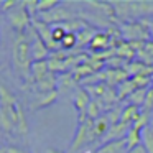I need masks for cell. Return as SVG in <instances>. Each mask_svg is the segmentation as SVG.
Listing matches in <instances>:
<instances>
[{
  "label": "cell",
  "instance_id": "1",
  "mask_svg": "<svg viewBox=\"0 0 153 153\" xmlns=\"http://www.w3.org/2000/svg\"><path fill=\"white\" fill-rule=\"evenodd\" d=\"M0 128L4 133L28 135V122L23 107L5 82L0 84Z\"/></svg>",
  "mask_w": 153,
  "mask_h": 153
},
{
  "label": "cell",
  "instance_id": "2",
  "mask_svg": "<svg viewBox=\"0 0 153 153\" xmlns=\"http://www.w3.org/2000/svg\"><path fill=\"white\" fill-rule=\"evenodd\" d=\"M12 66L15 73L27 81V84L31 82V50H30V38L27 33L17 35L12 45Z\"/></svg>",
  "mask_w": 153,
  "mask_h": 153
},
{
  "label": "cell",
  "instance_id": "3",
  "mask_svg": "<svg viewBox=\"0 0 153 153\" xmlns=\"http://www.w3.org/2000/svg\"><path fill=\"white\" fill-rule=\"evenodd\" d=\"M94 140H96V135H94V120L89 119V117H79L77 130L74 133L73 142H71L69 153L79 152V150H82L89 143H92Z\"/></svg>",
  "mask_w": 153,
  "mask_h": 153
},
{
  "label": "cell",
  "instance_id": "4",
  "mask_svg": "<svg viewBox=\"0 0 153 153\" xmlns=\"http://www.w3.org/2000/svg\"><path fill=\"white\" fill-rule=\"evenodd\" d=\"M112 7L119 18L153 13V4H148V2H112Z\"/></svg>",
  "mask_w": 153,
  "mask_h": 153
},
{
  "label": "cell",
  "instance_id": "5",
  "mask_svg": "<svg viewBox=\"0 0 153 153\" xmlns=\"http://www.w3.org/2000/svg\"><path fill=\"white\" fill-rule=\"evenodd\" d=\"M7 18H8V22H10L12 28L17 31V35L27 33V30L31 27V23H33L30 12L23 7V4H22V2H18L17 7H15L13 10L8 12Z\"/></svg>",
  "mask_w": 153,
  "mask_h": 153
},
{
  "label": "cell",
  "instance_id": "6",
  "mask_svg": "<svg viewBox=\"0 0 153 153\" xmlns=\"http://www.w3.org/2000/svg\"><path fill=\"white\" fill-rule=\"evenodd\" d=\"M122 35L125 40L128 41H138V43H145V41L152 40L150 38V31L146 27V22H132V23H125L122 27Z\"/></svg>",
  "mask_w": 153,
  "mask_h": 153
},
{
  "label": "cell",
  "instance_id": "7",
  "mask_svg": "<svg viewBox=\"0 0 153 153\" xmlns=\"http://www.w3.org/2000/svg\"><path fill=\"white\" fill-rule=\"evenodd\" d=\"M38 20L45 22L48 25H61L64 22H71L74 20V15L69 8H66L64 5H58L56 8H53L51 12L46 13H40L38 15Z\"/></svg>",
  "mask_w": 153,
  "mask_h": 153
},
{
  "label": "cell",
  "instance_id": "8",
  "mask_svg": "<svg viewBox=\"0 0 153 153\" xmlns=\"http://www.w3.org/2000/svg\"><path fill=\"white\" fill-rule=\"evenodd\" d=\"M33 28H35V31L38 33V36L43 40V43L48 46V50H59L61 48V45L59 43H56L54 41V36H53V27L51 25H48V23H45V22H41V20H33Z\"/></svg>",
  "mask_w": 153,
  "mask_h": 153
},
{
  "label": "cell",
  "instance_id": "9",
  "mask_svg": "<svg viewBox=\"0 0 153 153\" xmlns=\"http://www.w3.org/2000/svg\"><path fill=\"white\" fill-rule=\"evenodd\" d=\"M73 102H74V107L77 109V112H79V117H87V109H89L91 102H92L91 94L86 89H82V87H76L74 96H73Z\"/></svg>",
  "mask_w": 153,
  "mask_h": 153
},
{
  "label": "cell",
  "instance_id": "10",
  "mask_svg": "<svg viewBox=\"0 0 153 153\" xmlns=\"http://www.w3.org/2000/svg\"><path fill=\"white\" fill-rule=\"evenodd\" d=\"M130 128H132V125H130V123H125V122H119V123H115V125H110L107 135L102 138V143L127 138V133L130 132Z\"/></svg>",
  "mask_w": 153,
  "mask_h": 153
},
{
  "label": "cell",
  "instance_id": "11",
  "mask_svg": "<svg viewBox=\"0 0 153 153\" xmlns=\"http://www.w3.org/2000/svg\"><path fill=\"white\" fill-rule=\"evenodd\" d=\"M56 99H58V89L51 91V92H38L36 99L31 100V110H38V109L50 107Z\"/></svg>",
  "mask_w": 153,
  "mask_h": 153
},
{
  "label": "cell",
  "instance_id": "12",
  "mask_svg": "<svg viewBox=\"0 0 153 153\" xmlns=\"http://www.w3.org/2000/svg\"><path fill=\"white\" fill-rule=\"evenodd\" d=\"M96 153H128V145H127L125 138L115 140V142H107V143H102L96 150Z\"/></svg>",
  "mask_w": 153,
  "mask_h": 153
},
{
  "label": "cell",
  "instance_id": "13",
  "mask_svg": "<svg viewBox=\"0 0 153 153\" xmlns=\"http://www.w3.org/2000/svg\"><path fill=\"white\" fill-rule=\"evenodd\" d=\"M104 79H105V82L110 87L115 86V84L120 86L122 82H125L128 79V74H127V71L123 68H120V69H109L107 73H104Z\"/></svg>",
  "mask_w": 153,
  "mask_h": 153
},
{
  "label": "cell",
  "instance_id": "14",
  "mask_svg": "<svg viewBox=\"0 0 153 153\" xmlns=\"http://www.w3.org/2000/svg\"><path fill=\"white\" fill-rule=\"evenodd\" d=\"M110 43H112V38H110L109 33L97 31L96 36L92 38V41H91V45H89V50H92V51H102V50H105V48H109Z\"/></svg>",
  "mask_w": 153,
  "mask_h": 153
},
{
  "label": "cell",
  "instance_id": "15",
  "mask_svg": "<svg viewBox=\"0 0 153 153\" xmlns=\"http://www.w3.org/2000/svg\"><path fill=\"white\" fill-rule=\"evenodd\" d=\"M140 115H142V107H137V105L128 104V105L123 109V112H122V120H120V122H125V123L133 125V122H137V120L140 119Z\"/></svg>",
  "mask_w": 153,
  "mask_h": 153
},
{
  "label": "cell",
  "instance_id": "16",
  "mask_svg": "<svg viewBox=\"0 0 153 153\" xmlns=\"http://www.w3.org/2000/svg\"><path fill=\"white\" fill-rule=\"evenodd\" d=\"M109 128H110V120L107 115H102L100 119L94 120V135H96V140L104 138L107 135V132H109Z\"/></svg>",
  "mask_w": 153,
  "mask_h": 153
},
{
  "label": "cell",
  "instance_id": "17",
  "mask_svg": "<svg viewBox=\"0 0 153 153\" xmlns=\"http://www.w3.org/2000/svg\"><path fill=\"white\" fill-rule=\"evenodd\" d=\"M96 33L97 31L92 30L89 25H87L86 28H82V30L77 33V46L82 48V46H86V45H91V41H92L94 36H96Z\"/></svg>",
  "mask_w": 153,
  "mask_h": 153
},
{
  "label": "cell",
  "instance_id": "18",
  "mask_svg": "<svg viewBox=\"0 0 153 153\" xmlns=\"http://www.w3.org/2000/svg\"><path fill=\"white\" fill-rule=\"evenodd\" d=\"M127 145H128V152L133 148H137V146L142 145V130L135 128V127H132L130 128V132L127 133Z\"/></svg>",
  "mask_w": 153,
  "mask_h": 153
},
{
  "label": "cell",
  "instance_id": "19",
  "mask_svg": "<svg viewBox=\"0 0 153 153\" xmlns=\"http://www.w3.org/2000/svg\"><path fill=\"white\" fill-rule=\"evenodd\" d=\"M137 91V86L135 82H133V79H127L125 82H122L119 86V92H117V97H119V100H123L125 97H130L133 92Z\"/></svg>",
  "mask_w": 153,
  "mask_h": 153
},
{
  "label": "cell",
  "instance_id": "20",
  "mask_svg": "<svg viewBox=\"0 0 153 153\" xmlns=\"http://www.w3.org/2000/svg\"><path fill=\"white\" fill-rule=\"evenodd\" d=\"M142 145L145 146L146 153H153V127H146L142 130Z\"/></svg>",
  "mask_w": 153,
  "mask_h": 153
},
{
  "label": "cell",
  "instance_id": "21",
  "mask_svg": "<svg viewBox=\"0 0 153 153\" xmlns=\"http://www.w3.org/2000/svg\"><path fill=\"white\" fill-rule=\"evenodd\" d=\"M102 110H104V104L100 102V100H96L92 99V102H91L89 109H87V117L92 120H97L102 117Z\"/></svg>",
  "mask_w": 153,
  "mask_h": 153
},
{
  "label": "cell",
  "instance_id": "22",
  "mask_svg": "<svg viewBox=\"0 0 153 153\" xmlns=\"http://www.w3.org/2000/svg\"><path fill=\"white\" fill-rule=\"evenodd\" d=\"M146 92H148V89H137L135 92L128 97L130 104H132V105H137V107H143L145 105V100H146Z\"/></svg>",
  "mask_w": 153,
  "mask_h": 153
},
{
  "label": "cell",
  "instance_id": "23",
  "mask_svg": "<svg viewBox=\"0 0 153 153\" xmlns=\"http://www.w3.org/2000/svg\"><path fill=\"white\" fill-rule=\"evenodd\" d=\"M76 46H77V33L69 31V33L63 38V41H61V48H64V50H73V48H76Z\"/></svg>",
  "mask_w": 153,
  "mask_h": 153
},
{
  "label": "cell",
  "instance_id": "24",
  "mask_svg": "<svg viewBox=\"0 0 153 153\" xmlns=\"http://www.w3.org/2000/svg\"><path fill=\"white\" fill-rule=\"evenodd\" d=\"M58 5H61L58 0H43V2H38V15L51 12L53 8H56Z\"/></svg>",
  "mask_w": 153,
  "mask_h": 153
},
{
  "label": "cell",
  "instance_id": "25",
  "mask_svg": "<svg viewBox=\"0 0 153 153\" xmlns=\"http://www.w3.org/2000/svg\"><path fill=\"white\" fill-rule=\"evenodd\" d=\"M22 4H23V7L30 12L31 17H35V15L38 13V2L36 0H27V2H22Z\"/></svg>",
  "mask_w": 153,
  "mask_h": 153
},
{
  "label": "cell",
  "instance_id": "26",
  "mask_svg": "<svg viewBox=\"0 0 153 153\" xmlns=\"http://www.w3.org/2000/svg\"><path fill=\"white\" fill-rule=\"evenodd\" d=\"M2 152H5V153H28L27 150L20 148V146H5V148H2Z\"/></svg>",
  "mask_w": 153,
  "mask_h": 153
},
{
  "label": "cell",
  "instance_id": "27",
  "mask_svg": "<svg viewBox=\"0 0 153 153\" xmlns=\"http://www.w3.org/2000/svg\"><path fill=\"white\" fill-rule=\"evenodd\" d=\"M128 153H146V150H145V146H143V145H140V146H137V148L130 150Z\"/></svg>",
  "mask_w": 153,
  "mask_h": 153
},
{
  "label": "cell",
  "instance_id": "28",
  "mask_svg": "<svg viewBox=\"0 0 153 153\" xmlns=\"http://www.w3.org/2000/svg\"><path fill=\"white\" fill-rule=\"evenodd\" d=\"M146 27H148V31H150V38H152V41H153V20L146 22Z\"/></svg>",
  "mask_w": 153,
  "mask_h": 153
},
{
  "label": "cell",
  "instance_id": "29",
  "mask_svg": "<svg viewBox=\"0 0 153 153\" xmlns=\"http://www.w3.org/2000/svg\"><path fill=\"white\" fill-rule=\"evenodd\" d=\"M46 153H64V152H61V150H56V148H48Z\"/></svg>",
  "mask_w": 153,
  "mask_h": 153
},
{
  "label": "cell",
  "instance_id": "30",
  "mask_svg": "<svg viewBox=\"0 0 153 153\" xmlns=\"http://www.w3.org/2000/svg\"><path fill=\"white\" fill-rule=\"evenodd\" d=\"M152 86H153V76H152Z\"/></svg>",
  "mask_w": 153,
  "mask_h": 153
},
{
  "label": "cell",
  "instance_id": "31",
  "mask_svg": "<svg viewBox=\"0 0 153 153\" xmlns=\"http://www.w3.org/2000/svg\"><path fill=\"white\" fill-rule=\"evenodd\" d=\"M152 120H153V110H152Z\"/></svg>",
  "mask_w": 153,
  "mask_h": 153
},
{
  "label": "cell",
  "instance_id": "32",
  "mask_svg": "<svg viewBox=\"0 0 153 153\" xmlns=\"http://www.w3.org/2000/svg\"><path fill=\"white\" fill-rule=\"evenodd\" d=\"M2 153H5V152H2Z\"/></svg>",
  "mask_w": 153,
  "mask_h": 153
}]
</instances>
